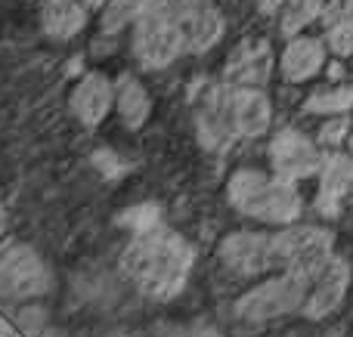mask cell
I'll return each instance as SVG.
<instances>
[{
	"instance_id": "cell-15",
	"label": "cell",
	"mask_w": 353,
	"mask_h": 337,
	"mask_svg": "<svg viewBox=\"0 0 353 337\" xmlns=\"http://www.w3.org/2000/svg\"><path fill=\"white\" fill-rule=\"evenodd\" d=\"M347 195H353V158H347V155H325L323 167H319L316 208L325 217H335L341 198Z\"/></svg>"
},
{
	"instance_id": "cell-1",
	"label": "cell",
	"mask_w": 353,
	"mask_h": 337,
	"mask_svg": "<svg viewBox=\"0 0 353 337\" xmlns=\"http://www.w3.org/2000/svg\"><path fill=\"white\" fill-rule=\"evenodd\" d=\"M195 248L180 232L161 223L152 232H140L121 251V270L143 297L174 301L189 282Z\"/></svg>"
},
{
	"instance_id": "cell-17",
	"label": "cell",
	"mask_w": 353,
	"mask_h": 337,
	"mask_svg": "<svg viewBox=\"0 0 353 337\" xmlns=\"http://www.w3.org/2000/svg\"><path fill=\"white\" fill-rule=\"evenodd\" d=\"M115 105H118V118L124 121V127L140 130L143 124L152 118V96L143 87V80L137 74L124 72L115 80Z\"/></svg>"
},
{
	"instance_id": "cell-18",
	"label": "cell",
	"mask_w": 353,
	"mask_h": 337,
	"mask_svg": "<svg viewBox=\"0 0 353 337\" xmlns=\"http://www.w3.org/2000/svg\"><path fill=\"white\" fill-rule=\"evenodd\" d=\"M41 25L53 41H72L87 25V6L81 0H41Z\"/></svg>"
},
{
	"instance_id": "cell-25",
	"label": "cell",
	"mask_w": 353,
	"mask_h": 337,
	"mask_svg": "<svg viewBox=\"0 0 353 337\" xmlns=\"http://www.w3.org/2000/svg\"><path fill=\"white\" fill-rule=\"evenodd\" d=\"M155 337H220V331L208 322H189V325H168Z\"/></svg>"
},
{
	"instance_id": "cell-30",
	"label": "cell",
	"mask_w": 353,
	"mask_h": 337,
	"mask_svg": "<svg viewBox=\"0 0 353 337\" xmlns=\"http://www.w3.org/2000/svg\"><path fill=\"white\" fill-rule=\"evenodd\" d=\"M81 3H84L87 10H103V6L109 3V0H81Z\"/></svg>"
},
{
	"instance_id": "cell-22",
	"label": "cell",
	"mask_w": 353,
	"mask_h": 337,
	"mask_svg": "<svg viewBox=\"0 0 353 337\" xmlns=\"http://www.w3.org/2000/svg\"><path fill=\"white\" fill-rule=\"evenodd\" d=\"M347 109H353V87H335V90L313 93L304 102V111H310V115H344Z\"/></svg>"
},
{
	"instance_id": "cell-6",
	"label": "cell",
	"mask_w": 353,
	"mask_h": 337,
	"mask_svg": "<svg viewBox=\"0 0 353 337\" xmlns=\"http://www.w3.org/2000/svg\"><path fill=\"white\" fill-rule=\"evenodd\" d=\"M273 245L282 272L316 279L319 270L332 260V232L316 226H288L273 235Z\"/></svg>"
},
{
	"instance_id": "cell-24",
	"label": "cell",
	"mask_w": 353,
	"mask_h": 337,
	"mask_svg": "<svg viewBox=\"0 0 353 337\" xmlns=\"http://www.w3.org/2000/svg\"><path fill=\"white\" fill-rule=\"evenodd\" d=\"M325 28H353V0H329L323 10Z\"/></svg>"
},
{
	"instance_id": "cell-8",
	"label": "cell",
	"mask_w": 353,
	"mask_h": 337,
	"mask_svg": "<svg viewBox=\"0 0 353 337\" xmlns=\"http://www.w3.org/2000/svg\"><path fill=\"white\" fill-rule=\"evenodd\" d=\"M220 260L236 276H263L279 270L273 235L263 232H232L220 241Z\"/></svg>"
},
{
	"instance_id": "cell-4",
	"label": "cell",
	"mask_w": 353,
	"mask_h": 337,
	"mask_svg": "<svg viewBox=\"0 0 353 337\" xmlns=\"http://www.w3.org/2000/svg\"><path fill=\"white\" fill-rule=\"evenodd\" d=\"M310 279L301 272H282L276 279L254 285L236 301V316L242 322H270L288 316L294 309H304V301L310 294Z\"/></svg>"
},
{
	"instance_id": "cell-13",
	"label": "cell",
	"mask_w": 353,
	"mask_h": 337,
	"mask_svg": "<svg viewBox=\"0 0 353 337\" xmlns=\"http://www.w3.org/2000/svg\"><path fill=\"white\" fill-rule=\"evenodd\" d=\"M273 74V50L267 41H245L230 53L223 68V84L263 87Z\"/></svg>"
},
{
	"instance_id": "cell-9",
	"label": "cell",
	"mask_w": 353,
	"mask_h": 337,
	"mask_svg": "<svg viewBox=\"0 0 353 337\" xmlns=\"http://www.w3.org/2000/svg\"><path fill=\"white\" fill-rule=\"evenodd\" d=\"M270 164L279 177L285 180H307L323 167V155H319L316 142L307 140L301 130H279L270 140Z\"/></svg>"
},
{
	"instance_id": "cell-12",
	"label": "cell",
	"mask_w": 353,
	"mask_h": 337,
	"mask_svg": "<svg viewBox=\"0 0 353 337\" xmlns=\"http://www.w3.org/2000/svg\"><path fill=\"white\" fill-rule=\"evenodd\" d=\"M226 99H230V118L232 127H236V136H263L270 130V121H273V105H270V96L261 90V87H230L226 84Z\"/></svg>"
},
{
	"instance_id": "cell-7",
	"label": "cell",
	"mask_w": 353,
	"mask_h": 337,
	"mask_svg": "<svg viewBox=\"0 0 353 337\" xmlns=\"http://www.w3.org/2000/svg\"><path fill=\"white\" fill-rule=\"evenodd\" d=\"M226 84H208L195 105V140L205 152L223 155L236 140V127L230 118V99H226Z\"/></svg>"
},
{
	"instance_id": "cell-28",
	"label": "cell",
	"mask_w": 353,
	"mask_h": 337,
	"mask_svg": "<svg viewBox=\"0 0 353 337\" xmlns=\"http://www.w3.org/2000/svg\"><path fill=\"white\" fill-rule=\"evenodd\" d=\"M257 6H261L263 16H273V12H279L285 6V0H257Z\"/></svg>"
},
{
	"instance_id": "cell-23",
	"label": "cell",
	"mask_w": 353,
	"mask_h": 337,
	"mask_svg": "<svg viewBox=\"0 0 353 337\" xmlns=\"http://www.w3.org/2000/svg\"><path fill=\"white\" fill-rule=\"evenodd\" d=\"M90 164L97 167L105 180H118V177H124V173L130 171V161H124L121 155L109 152V149H97V152L90 155Z\"/></svg>"
},
{
	"instance_id": "cell-3",
	"label": "cell",
	"mask_w": 353,
	"mask_h": 337,
	"mask_svg": "<svg viewBox=\"0 0 353 337\" xmlns=\"http://www.w3.org/2000/svg\"><path fill=\"white\" fill-rule=\"evenodd\" d=\"M130 28H134L130 50L143 72L168 68L180 59V53H186V31H183L174 0H146Z\"/></svg>"
},
{
	"instance_id": "cell-5",
	"label": "cell",
	"mask_w": 353,
	"mask_h": 337,
	"mask_svg": "<svg viewBox=\"0 0 353 337\" xmlns=\"http://www.w3.org/2000/svg\"><path fill=\"white\" fill-rule=\"evenodd\" d=\"M53 291V270L31 245H12L0 254V301L25 303Z\"/></svg>"
},
{
	"instance_id": "cell-19",
	"label": "cell",
	"mask_w": 353,
	"mask_h": 337,
	"mask_svg": "<svg viewBox=\"0 0 353 337\" xmlns=\"http://www.w3.org/2000/svg\"><path fill=\"white\" fill-rule=\"evenodd\" d=\"M143 6H146V0H109L103 6V16H99V37L103 41L118 37V31H124L128 25L137 22Z\"/></svg>"
},
{
	"instance_id": "cell-31",
	"label": "cell",
	"mask_w": 353,
	"mask_h": 337,
	"mask_svg": "<svg viewBox=\"0 0 353 337\" xmlns=\"http://www.w3.org/2000/svg\"><path fill=\"white\" fill-rule=\"evenodd\" d=\"M6 229V208H3V198H0V235H3Z\"/></svg>"
},
{
	"instance_id": "cell-11",
	"label": "cell",
	"mask_w": 353,
	"mask_h": 337,
	"mask_svg": "<svg viewBox=\"0 0 353 337\" xmlns=\"http://www.w3.org/2000/svg\"><path fill=\"white\" fill-rule=\"evenodd\" d=\"M115 105V80L103 72H87L68 96V109L84 127H99Z\"/></svg>"
},
{
	"instance_id": "cell-27",
	"label": "cell",
	"mask_w": 353,
	"mask_h": 337,
	"mask_svg": "<svg viewBox=\"0 0 353 337\" xmlns=\"http://www.w3.org/2000/svg\"><path fill=\"white\" fill-rule=\"evenodd\" d=\"M347 130H350V124L344 121V118H338V121L325 124V127L319 130V140L329 142V146H335V142H341V140H344V133H347Z\"/></svg>"
},
{
	"instance_id": "cell-34",
	"label": "cell",
	"mask_w": 353,
	"mask_h": 337,
	"mask_svg": "<svg viewBox=\"0 0 353 337\" xmlns=\"http://www.w3.org/2000/svg\"><path fill=\"white\" fill-rule=\"evenodd\" d=\"M12 337H28V334H12Z\"/></svg>"
},
{
	"instance_id": "cell-20",
	"label": "cell",
	"mask_w": 353,
	"mask_h": 337,
	"mask_svg": "<svg viewBox=\"0 0 353 337\" xmlns=\"http://www.w3.org/2000/svg\"><path fill=\"white\" fill-rule=\"evenodd\" d=\"M325 10V0H285L282 6V34H298L301 28L319 19Z\"/></svg>"
},
{
	"instance_id": "cell-10",
	"label": "cell",
	"mask_w": 353,
	"mask_h": 337,
	"mask_svg": "<svg viewBox=\"0 0 353 337\" xmlns=\"http://www.w3.org/2000/svg\"><path fill=\"white\" fill-rule=\"evenodd\" d=\"M174 6L180 12L183 31H186L189 53H208L223 37L226 22L214 6V0H174Z\"/></svg>"
},
{
	"instance_id": "cell-32",
	"label": "cell",
	"mask_w": 353,
	"mask_h": 337,
	"mask_svg": "<svg viewBox=\"0 0 353 337\" xmlns=\"http://www.w3.org/2000/svg\"><path fill=\"white\" fill-rule=\"evenodd\" d=\"M0 337H12V334H6V331H0Z\"/></svg>"
},
{
	"instance_id": "cell-2",
	"label": "cell",
	"mask_w": 353,
	"mask_h": 337,
	"mask_svg": "<svg viewBox=\"0 0 353 337\" xmlns=\"http://www.w3.org/2000/svg\"><path fill=\"white\" fill-rule=\"evenodd\" d=\"M226 198L239 214L251 217L261 223H294L301 217V195L292 186V180L279 177V173L254 171V167H242L230 177L226 183Z\"/></svg>"
},
{
	"instance_id": "cell-26",
	"label": "cell",
	"mask_w": 353,
	"mask_h": 337,
	"mask_svg": "<svg viewBox=\"0 0 353 337\" xmlns=\"http://www.w3.org/2000/svg\"><path fill=\"white\" fill-rule=\"evenodd\" d=\"M325 41H329L332 53L338 56L353 53V28H325Z\"/></svg>"
},
{
	"instance_id": "cell-33",
	"label": "cell",
	"mask_w": 353,
	"mask_h": 337,
	"mask_svg": "<svg viewBox=\"0 0 353 337\" xmlns=\"http://www.w3.org/2000/svg\"><path fill=\"white\" fill-rule=\"evenodd\" d=\"M350 152H353V133H350Z\"/></svg>"
},
{
	"instance_id": "cell-21",
	"label": "cell",
	"mask_w": 353,
	"mask_h": 337,
	"mask_svg": "<svg viewBox=\"0 0 353 337\" xmlns=\"http://www.w3.org/2000/svg\"><path fill=\"white\" fill-rule=\"evenodd\" d=\"M118 226L130 229L134 235L140 232H152V229L161 226V204L159 202H140V204H130L124 214L115 217Z\"/></svg>"
},
{
	"instance_id": "cell-29",
	"label": "cell",
	"mask_w": 353,
	"mask_h": 337,
	"mask_svg": "<svg viewBox=\"0 0 353 337\" xmlns=\"http://www.w3.org/2000/svg\"><path fill=\"white\" fill-rule=\"evenodd\" d=\"M34 337H68V334L59 331V328H43V331H37Z\"/></svg>"
},
{
	"instance_id": "cell-16",
	"label": "cell",
	"mask_w": 353,
	"mask_h": 337,
	"mask_svg": "<svg viewBox=\"0 0 353 337\" xmlns=\"http://www.w3.org/2000/svg\"><path fill=\"white\" fill-rule=\"evenodd\" d=\"M325 62V47L316 37H292V43L285 47L279 59L282 78L292 80V84H301V80H310L313 74H319Z\"/></svg>"
},
{
	"instance_id": "cell-14",
	"label": "cell",
	"mask_w": 353,
	"mask_h": 337,
	"mask_svg": "<svg viewBox=\"0 0 353 337\" xmlns=\"http://www.w3.org/2000/svg\"><path fill=\"white\" fill-rule=\"evenodd\" d=\"M347 285H350V266L344 263V260L332 257L329 263L319 270L316 285H313V291L307 294L301 313H304L307 319H325L329 313H335V309L341 307L344 294H347Z\"/></svg>"
}]
</instances>
